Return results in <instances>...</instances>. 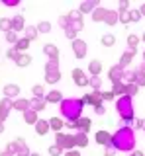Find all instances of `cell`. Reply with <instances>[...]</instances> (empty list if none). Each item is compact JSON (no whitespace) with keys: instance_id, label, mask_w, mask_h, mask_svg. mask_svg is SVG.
Instances as JSON below:
<instances>
[{"instance_id":"6da1fadb","label":"cell","mask_w":145,"mask_h":156,"mask_svg":"<svg viewBox=\"0 0 145 156\" xmlns=\"http://www.w3.org/2000/svg\"><path fill=\"white\" fill-rule=\"evenodd\" d=\"M110 144H112L116 150H120V152H129V150H133V146H135L133 129H129V127H122V129H118L112 135Z\"/></svg>"},{"instance_id":"7a4b0ae2","label":"cell","mask_w":145,"mask_h":156,"mask_svg":"<svg viewBox=\"0 0 145 156\" xmlns=\"http://www.w3.org/2000/svg\"><path fill=\"white\" fill-rule=\"evenodd\" d=\"M83 100H76V98H67L61 101V115L67 121H75L79 117H83Z\"/></svg>"},{"instance_id":"3957f363","label":"cell","mask_w":145,"mask_h":156,"mask_svg":"<svg viewBox=\"0 0 145 156\" xmlns=\"http://www.w3.org/2000/svg\"><path fill=\"white\" fill-rule=\"evenodd\" d=\"M116 111H118V115L122 117V119H133V101L129 96H122L118 98V101H116Z\"/></svg>"},{"instance_id":"277c9868","label":"cell","mask_w":145,"mask_h":156,"mask_svg":"<svg viewBox=\"0 0 145 156\" xmlns=\"http://www.w3.org/2000/svg\"><path fill=\"white\" fill-rule=\"evenodd\" d=\"M92 20L94 22H106L108 26H116L118 23V12L116 10H108V8H96L92 12Z\"/></svg>"},{"instance_id":"5b68a950","label":"cell","mask_w":145,"mask_h":156,"mask_svg":"<svg viewBox=\"0 0 145 156\" xmlns=\"http://www.w3.org/2000/svg\"><path fill=\"white\" fill-rule=\"evenodd\" d=\"M55 144L61 146V148L72 150L75 148V135H65V133H55Z\"/></svg>"},{"instance_id":"8992f818","label":"cell","mask_w":145,"mask_h":156,"mask_svg":"<svg viewBox=\"0 0 145 156\" xmlns=\"http://www.w3.org/2000/svg\"><path fill=\"white\" fill-rule=\"evenodd\" d=\"M83 104H88V105H92V107L102 105V92L94 90L92 94H84L83 96Z\"/></svg>"},{"instance_id":"52a82bcc","label":"cell","mask_w":145,"mask_h":156,"mask_svg":"<svg viewBox=\"0 0 145 156\" xmlns=\"http://www.w3.org/2000/svg\"><path fill=\"white\" fill-rule=\"evenodd\" d=\"M10 109H14V100H10V98H2V101H0V123L6 121Z\"/></svg>"},{"instance_id":"ba28073f","label":"cell","mask_w":145,"mask_h":156,"mask_svg":"<svg viewBox=\"0 0 145 156\" xmlns=\"http://www.w3.org/2000/svg\"><path fill=\"white\" fill-rule=\"evenodd\" d=\"M72 53H75L76 58H84L86 57V43L83 39H75V41H72Z\"/></svg>"},{"instance_id":"9c48e42d","label":"cell","mask_w":145,"mask_h":156,"mask_svg":"<svg viewBox=\"0 0 145 156\" xmlns=\"http://www.w3.org/2000/svg\"><path fill=\"white\" fill-rule=\"evenodd\" d=\"M71 76H72V80H75L76 86H88V76H86L80 68H72Z\"/></svg>"},{"instance_id":"30bf717a","label":"cell","mask_w":145,"mask_h":156,"mask_svg":"<svg viewBox=\"0 0 145 156\" xmlns=\"http://www.w3.org/2000/svg\"><path fill=\"white\" fill-rule=\"evenodd\" d=\"M43 53L49 57V61H59V49H57V45H53V43L43 45Z\"/></svg>"},{"instance_id":"8fae6325","label":"cell","mask_w":145,"mask_h":156,"mask_svg":"<svg viewBox=\"0 0 145 156\" xmlns=\"http://www.w3.org/2000/svg\"><path fill=\"white\" fill-rule=\"evenodd\" d=\"M108 78L112 80V84H116V82H122V78H124V68H120L118 65L110 68V72H108Z\"/></svg>"},{"instance_id":"7c38bea8","label":"cell","mask_w":145,"mask_h":156,"mask_svg":"<svg viewBox=\"0 0 145 156\" xmlns=\"http://www.w3.org/2000/svg\"><path fill=\"white\" fill-rule=\"evenodd\" d=\"M96 8H98V0H86V2L80 4L79 12H80V14H92Z\"/></svg>"},{"instance_id":"4fadbf2b","label":"cell","mask_w":145,"mask_h":156,"mask_svg":"<svg viewBox=\"0 0 145 156\" xmlns=\"http://www.w3.org/2000/svg\"><path fill=\"white\" fill-rule=\"evenodd\" d=\"M2 94H4V98H16L18 94H20V86L18 84H6L4 86V90H2Z\"/></svg>"},{"instance_id":"5bb4252c","label":"cell","mask_w":145,"mask_h":156,"mask_svg":"<svg viewBox=\"0 0 145 156\" xmlns=\"http://www.w3.org/2000/svg\"><path fill=\"white\" fill-rule=\"evenodd\" d=\"M76 127H79L80 133H86V135H88L90 127H92V121H90L88 117H79V119H76Z\"/></svg>"},{"instance_id":"9a60e30c","label":"cell","mask_w":145,"mask_h":156,"mask_svg":"<svg viewBox=\"0 0 145 156\" xmlns=\"http://www.w3.org/2000/svg\"><path fill=\"white\" fill-rule=\"evenodd\" d=\"M26 29V26H24V16L22 14H16V16L12 18V31H24Z\"/></svg>"},{"instance_id":"2e32d148","label":"cell","mask_w":145,"mask_h":156,"mask_svg":"<svg viewBox=\"0 0 145 156\" xmlns=\"http://www.w3.org/2000/svg\"><path fill=\"white\" fill-rule=\"evenodd\" d=\"M110 140H112V135H110L108 131H98V133H96V143H98V144L108 146Z\"/></svg>"},{"instance_id":"e0dca14e","label":"cell","mask_w":145,"mask_h":156,"mask_svg":"<svg viewBox=\"0 0 145 156\" xmlns=\"http://www.w3.org/2000/svg\"><path fill=\"white\" fill-rule=\"evenodd\" d=\"M45 101H47V104H61V101H63V94L59 90H53V92H49V94H45Z\"/></svg>"},{"instance_id":"ac0fdd59","label":"cell","mask_w":145,"mask_h":156,"mask_svg":"<svg viewBox=\"0 0 145 156\" xmlns=\"http://www.w3.org/2000/svg\"><path fill=\"white\" fill-rule=\"evenodd\" d=\"M45 105H47V101L43 98H33V100H30V109H33V111H43Z\"/></svg>"},{"instance_id":"d6986e66","label":"cell","mask_w":145,"mask_h":156,"mask_svg":"<svg viewBox=\"0 0 145 156\" xmlns=\"http://www.w3.org/2000/svg\"><path fill=\"white\" fill-rule=\"evenodd\" d=\"M133 57H135V53H133V51H129V49H128V51H125L124 55L120 57V62H118V66H120V68H125V66L129 65V62L133 61Z\"/></svg>"},{"instance_id":"ffe728a7","label":"cell","mask_w":145,"mask_h":156,"mask_svg":"<svg viewBox=\"0 0 145 156\" xmlns=\"http://www.w3.org/2000/svg\"><path fill=\"white\" fill-rule=\"evenodd\" d=\"M49 129H51V127H49V121H43V119H37V123H35V133L37 135H47V133H49Z\"/></svg>"},{"instance_id":"44dd1931","label":"cell","mask_w":145,"mask_h":156,"mask_svg":"<svg viewBox=\"0 0 145 156\" xmlns=\"http://www.w3.org/2000/svg\"><path fill=\"white\" fill-rule=\"evenodd\" d=\"M16 146H18V156H30V148H28V144H26V140L22 139H16Z\"/></svg>"},{"instance_id":"7402d4cb","label":"cell","mask_w":145,"mask_h":156,"mask_svg":"<svg viewBox=\"0 0 145 156\" xmlns=\"http://www.w3.org/2000/svg\"><path fill=\"white\" fill-rule=\"evenodd\" d=\"M75 144L80 146V148L88 146V135H86V133H80V131H76V135H75Z\"/></svg>"},{"instance_id":"603a6c76","label":"cell","mask_w":145,"mask_h":156,"mask_svg":"<svg viewBox=\"0 0 145 156\" xmlns=\"http://www.w3.org/2000/svg\"><path fill=\"white\" fill-rule=\"evenodd\" d=\"M49 127L55 131V133H61V129L65 127V121L59 119V117H53V119H49Z\"/></svg>"},{"instance_id":"cb8c5ba5","label":"cell","mask_w":145,"mask_h":156,"mask_svg":"<svg viewBox=\"0 0 145 156\" xmlns=\"http://www.w3.org/2000/svg\"><path fill=\"white\" fill-rule=\"evenodd\" d=\"M137 45H139V37L135 35V33H129V35H128V47H129V51L137 53Z\"/></svg>"},{"instance_id":"d4e9b609","label":"cell","mask_w":145,"mask_h":156,"mask_svg":"<svg viewBox=\"0 0 145 156\" xmlns=\"http://www.w3.org/2000/svg\"><path fill=\"white\" fill-rule=\"evenodd\" d=\"M14 109H18V111H28L30 109V100H14Z\"/></svg>"},{"instance_id":"484cf974","label":"cell","mask_w":145,"mask_h":156,"mask_svg":"<svg viewBox=\"0 0 145 156\" xmlns=\"http://www.w3.org/2000/svg\"><path fill=\"white\" fill-rule=\"evenodd\" d=\"M24 121H26V123L35 125V123H37V111H33V109L24 111Z\"/></svg>"},{"instance_id":"4316f807","label":"cell","mask_w":145,"mask_h":156,"mask_svg":"<svg viewBox=\"0 0 145 156\" xmlns=\"http://www.w3.org/2000/svg\"><path fill=\"white\" fill-rule=\"evenodd\" d=\"M88 70H90V74H92V76H98L100 72H102V62H100V61H90Z\"/></svg>"},{"instance_id":"83f0119b","label":"cell","mask_w":145,"mask_h":156,"mask_svg":"<svg viewBox=\"0 0 145 156\" xmlns=\"http://www.w3.org/2000/svg\"><path fill=\"white\" fill-rule=\"evenodd\" d=\"M133 84L145 86V72H141L139 68H137V70H133Z\"/></svg>"},{"instance_id":"f1b7e54d","label":"cell","mask_w":145,"mask_h":156,"mask_svg":"<svg viewBox=\"0 0 145 156\" xmlns=\"http://www.w3.org/2000/svg\"><path fill=\"white\" fill-rule=\"evenodd\" d=\"M112 92H114V96H118V98L125 96V84H124V82H116L114 88H112Z\"/></svg>"},{"instance_id":"f546056e","label":"cell","mask_w":145,"mask_h":156,"mask_svg":"<svg viewBox=\"0 0 145 156\" xmlns=\"http://www.w3.org/2000/svg\"><path fill=\"white\" fill-rule=\"evenodd\" d=\"M24 31H26V39H30V41H33V39L37 37V33H39L35 26H28L26 29H24Z\"/></svg>"},{"instance_id":"4dcf8cb0","label":"cell","mask_w":145,"mask_h":156,"mask_svg":"<svg viewBox=\"0 0 145 156\" xmlns=\"http://www.w3.org/2000/svg\"><path fill=\"white\" fill-rule=\"evenodd\" d=\"M61 80V72H47L45 74V82L47 84H55V82Z\"/></svg>"},{"instance_id":"1f68e13d","label":"cell","mask_w":145,"mask_h":156,"mask_svg":"<svg viewBox=\"0 0 145 156\" xmlns=\"http://www.w3.org/2000/svg\"><path fill=\"white\" fill-rule=\"evenodd\" d=\"M30 39H26V37H22V39H18V43H16V49H18V53H24L28 47H30Z\"/></svg>"},{"instance_id":"d6a6232c","label":"cell","mask_w":145,"mask_h":156,"mask_svg":"<svg viewBox=\"0 0 145 156\" xmlns=\"http://www.w3.org/2000/svg\"><path fill=\"white\" fill-rule=\"evenodd\" d=\"M139 92V86L137 84H133V82H129V84H125V96H129V98H133L135 94Z\"/></svg>"},{"instance_id":"836d02e7","label":"cell","mask_w":145,"mask_h":156,"mask_svg":"<svg viewBox=\"0 0 145 156\" xmlns=\"http://www.w3.org/2000/svg\"><path fill=\"white\" fill-rule=\"evenodd\" d=\"M100 43H102L104 47H112L116 43V37L112 35V33H106V35H102V39H100Z\"/></svg>"},{"instance_id":"e575fe53","label":"cell","mask_w":145,"mask_h":156,"mask_svg":"<svg viewBox=\"0 0 145 156\" xmlns=\"http://www.w3.org/2000/svg\"><path fill=\"white\" fill-rule=\"evenodd\" d=\"M67 18H69V22H83V14H80L79 10H71V12L67 14Z\"/></svg>"},{"instance_id":"d590c367","label":"cell","mask_w":145,"mask_h":156,"mask_svg":"<svg viewBox=\"0 0 145 156\" xmlns=\"http://www.w3.org/2000/svg\"><path fill=\"white\" fill-rule=\"evenodd\" d=\"M30 62H32V57H30V55H24V53H22L20 58L16 61V65L20 66V68H24V66H28V65H30Z\"/></svg>"},{"instance_id":"8d00e7d4","label":"cell","mask_w":145,"mask_h":156,"mask_svg":"<svg viewBox=\"0 0 145 156\" xmlns=\"http://www.w3.org/2000/svg\"><path fill=\"white\" fill-rule=\"evenodd\" d=\"M88 86H90V88H94V90H100V86H102V78H100V76H92V78H88Z\"/></svg>"},{"instance_id":"74e56055","label":"cell","mask_w":145,"mask_h":156,"mask_svg":"<svg viewBox=\"0 0 145 156\" xmlns=\"http://www.w3.org/2000/svg\"><path fill=\"white\" fill-rule=\"evenodd\" d=\"M47 72H59V61H49L45 65V74Z\"/></svg>"},{"instance_id":"f35d334b","label":"cell","mask_w":145,"mask_h":156,"mask_svg":"<svg viewBox=\"0 0 145 156\" xmlns=\"http://www.w3.org/2000/svg\"><path fill=\"white\" fill-rule=\"evenodd\" d=\"M32 92H33V98H43V100H45V90H43L41 84H35L32 88Z\"/></svg>"},{"instance_id":"ab89813d","label":"cell","mask_w":145,"mask_h":156,"mask_svg":"<svg viewBox=\"0 0 145 156\" xmlns=\"http://www.w3.org/2000/svg\"><path fill=\"white\" fill-rule=\"evenodd\" d=\"M0 29H2V31H10L12 29V20L10 18H0Z\"/></svg>"},{"instance_id":"60d3db41","label":"cell","mask_w":145,"mask_h":156,"mask_svg":"<svg viewBox=\"0 0 145 156\" xmlns=\"http://www.w3.org/2000/svg\"><path fill=\"white\" fill-rule=\"evenodd\" d=\"M20 55H22V53H18V49H16V47H10V49L6 51V57H8V58H12L14 62L20 58Z\"/></svg>"},{"instance_id":"b9f144b4","label":"cell","mask_w":145,"mask_h":156,"mask_svg":"<svg viewBox=\"0 0 145 156\" xmlns=\"http://www.w3.org/2000/svg\"><path fill=\"white\" fill-rule=\"evenodd\" d=\"M35 27H37V31H41V33H49L51 31V23L49 22H39Z\"/></svg>"},{"instance_id":"7bdbcfd3","label":"cell","mask_w":145,"mask_h":156,"mask_svg":"<svg viewBox=\"0 0 145 156\" xmlns=\"http://www.w3.org/2000/svg\"><path fill=\"white\" fill-rule=\"evenodd\" d=\"M6 41L16 45V43H18V33H16V31H12V29H10V31H6Z\"/></svg>"},{"instance_id":"ee69618b","label":"cell","mask_w":145,"mask_h":156,"mask_svg":"<svg viewBox=\"0 0 145 156\" xmlns=\"http://www.w3.org/2000/svg\"><path fill=\"white\" fill-rule=\"evenodd\" d=\"M129 12V20H132V22H139V20H141V12H139V10H128Z\"/></svg>"},{"instance_id":"f6af8a7d","label":"cell","mask_w":145,"mask_h":156,"mask_svg":"<svg viewBox=\"0 0 145 156\" xmlns=\"http://www.w3.org/2000/svg\"><path fill=\"white\" fill-rule=\"evenodd\" d=\"M118 22L129 23V22H132V20H129V12H120V14H118Z\"/></svg>"},{"instance_id":"bcb514c9","label":"cell","mask_w":145,"mask_h":156,"mask_svg":"<svg viewBox=\"0 0 145 156\" xmlns=\"http://www.w3.org/2000/svg\"><path fill=\"white\" fill-rule=\"evenodd\" d=\"M61 152H63V148H61V146H57V144L49 146V154H51V156H61Z\"/></svg>"},{"instance_id":"7dc6e473","label":"cell","mask_w":145,"mask_h":156,"mask_svg":"<svg viewBox=\"0 0 145 156\" xmlns=\"http://www.w3.org/2000/svg\"><path fill=\"white\" fill-rule=\"evenodd\" d=\"M6 152H10V154H18V146H16V140H14V143H8V144H6Z\"/></svg>"},{"instance_id":"c3c4849f","label":"cell","mask_w":145,"mask_h":156,"mask_svg":"<svg viewBox=\"0 0 145 156\" xmlns=\"http://www.w3.org/2000/svg\"><path fill=\"white\" fill-rule=\"evenodd\" d=\"M65 35L69 37L71 41H75V39H76V31H75V29H71V27H65Z\"/></svg>"},{"instance_id":"681fc988","label":"cell","mask_w":145,"mask_h":156,"mask_svg":"<svg viewBox=\"0 0 145 156\" xmlns=\"http://www.w3.org/2000/svg\"><path fill=\"white\" fill-rule=\"evenodd\" d=\"M128 8H129V2H128V0H120V10H118V14H120V12H128Z\"/></svg>"},{"instance_id":"f907efd6","label":"cell","mask_w":145,"mask_h":156,"mask_svg":"<svg viewBox=\"0 0 145 156\" xmlns=\"http://www.w3.org/2000/svg\"><path fill=\"white\" fill-rule=\"evenodd\" d=\"M122 80H125V84L133 82V72H128V70H124V78H122Z\"/></svg>"},{"instance_id":"816d5d0a","label":"cell","mask_w":145,"mask_h":156,"mask_svg":"<svg viewBox=\"0 0 145 156\" xmlns=\"http://www.w3.org/2000/svg\"><path fill=\"white\" fill-rule=\"evenodd\" d=\"M65 127H69L71 131H79V127H76V119H75V121H67Z\"/></svg>"},{"instance_id":"f5cc1de1","label":"cell","mask_w":145,"mask_h":156,"mask_svg":"<svg viewBox=\"0 0 145 156\" xmlns=\"http://www.w3.org/2000/svg\"><path fill=\"white\" fill-rule=\"evenodd\" d=\"M116 152H118V150H116L112 144H108V146H106V156H114Z\"/></svg>"},{"instance_id":"db71d44e","label":"cell","mask_w":145,"mask_h":156,"mask_svg":"<svg viewBox=\"0 0 145 156\" xmlns=\"http://www.w3.org/2000/svg\"><path fill=\"white\" fill-rule=\"evenodd\" d=\"M114 92L112 90H110V92H102V100H114Z\"/></svg>"},{"instance_id":"11a10c76","label":"cell","mask_w":145,"mask_h":156,"mask_svg":"<svg viewBox=\"0 0 145 156\" xmlns=\"http://www.w3.org/2000/svg\"><path fill=\"white\" fill-rule=\"evenodd\" d=\"M94 111H96V115H104L106 113V107L104 105H98V107H94Z\"/></svg>"},{"instance_id":"9f6ffc18","label":"cell","mask_w":145,"mask_h":156,"mask_svg":"<svg viewBox=\"0 0 145 156\" xmlns=\"http://www.w3.org/2000/svg\"><path fill=\"white\" fill-rule=\"evenodd\" d=\"M59 23H61L63 27H67V26H69V18H67V16H61L59 18Z\"/></svg>"},{"instance_id":"6f0895ef","label":"cell","mask_w":145,"mask_h":156,"mask_svg":"<svg viewBox=\"0 0 145 156\" xmlns=\"http://www.w3.org/2000/svg\"><path fill=\"white\" fill-rule=\"evenodd\" d=\"M4 6H18V0H4Z\"/></svg>"},{"instance_id":"680465c9","label":"cell","mask_w":145,"mask_h":156,"mask_svg":"<svg viewBox=\"0 0 145 156\" xmlns=\"http://www.w3.org/2000/svg\"><path fill=\"white\" fill-rule=\"evenodd\" d=\"M65 156H80V152H79V150H67Z\"/></svg>"},{"instance_id":"91938a15","label":"cell","mask_w":145,"mask_h":156,"mask_svg":"<svg viewBox=\"0 0 145 156\" xmlns=\"http://www.w3.org/2000/svg\"><path fill=\"white\" fill-rule=\"evenodd\" d=\"M129 156H145V154L141 152V150H135V152H132V154H129Z\"/></svg>"},{"instance_id":"94428289","label":"cell","mask_w":145,"mask_h":156,"mask_svg":"<svg viewBox=\"0 0 145 156\" xmlns=\"http://www.w3.org/2000/svg\"><path fill=\"white\" fill-rule=\"evenodd\" d=\"M0 156H14V154H10V152H6V150H4V152H0Z\"/></svg>"},{"instance_id":"6125c7cd","label":"cell","mask_w":145,"mask_h":156,"mask_svg":"<svg viewBox=\"0 0 145 156\" xmlns=\"http://www.w3.org/2000/svg\"><path fill=\"white\" fill-rule=\"evenodd\" d=\"M139 12H141V16H145V4H143L141 8H139Z\"/></svg>"},{"instance_id":"be15d7a7","label":"cell","mask_w":145,"mask_h":156,"mask_svg":"<svg viewBox=\"0 0 145 156\" xmlns=\"http://www.w3.org/2000/svg\"><path fill=\"white\" fill-rule=\"evenodd\" d=\"M2 131H4V125H2V123H0V133H2Z\"/></svg>"},{"instance_id":"e7e4bbea","label":"cell","mask_w":145,"mask_h":156,"mask_svg":"<svg viewBox=\"0 0 145 156\" xmlns=\"http://www.w3.org/2000/svg\"><path fill=\"white\" fill-rule=\"evenodd\" d=\"M30 156H41V154H37V152H33V154H30Z\"/></svg>"},{"instance_id":"03108f58","label":"cell","mask_w":145,"mask_h":156,"mask_svg":"<svg viewBox=\"0 0 145 156\" xmlns=\"http://www.w3.org/2000/svg\"><path fill=\"white\" fill-rule=\"evenodd\" d=\"M143 41H145V31H143Z\"/></svg>"},{"instance_id":"003e7915","label":"cell","mask_w":145,"mask_h":156,"mask_svg":"<svg viewBox=\"0 0 145 156\" xmlns=\"http://www.w3.org/2000/svg\"><path fill=\"white\" fill-rule=\"evenodd\" d=\"M143 61H145V51H143Z\"/></svg>"}]
</instances>
